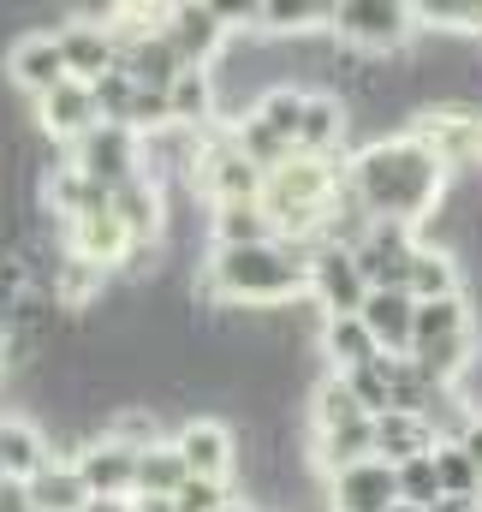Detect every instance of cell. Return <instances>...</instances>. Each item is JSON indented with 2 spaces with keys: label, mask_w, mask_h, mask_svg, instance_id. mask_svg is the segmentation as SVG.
<instances>
[{
  "label": "cell",
  "mask_w": 482,
  "mask_h": 512,
  "mask_svg": "<svg viewBox=\"0 0 482 512\" xmlns=\"http://www.w3.org/2000/svg\"><path fill=\"white\" fill-rule=\"evenodd\" d=\"M447 167L429 143H417L411 131L405 137H369L352 167H346V185L369 209V221H399V227H423L441 203H447Z\"/></svg>",
  "instance_id": "1"
},
{
  "label": "cell",
  "mask_w": 482,
  "mask_h": 512,
  "mask_svg": "<svg viewBox=\"0 0 482 512\" xmlns=\"http://www.w3.org/2000/svg\"><path fill=\"white\" fill-rule=\"evenodd\" d=\"M310 292V251L298 245H244V251H215L203 262V298L215 310H286L292 298Z\"/></svg>",
  "instance_id": "2"
},
{
  "label": "cell",
  "mask_w": 482,
  "mask_h": 512,
  "mask_svg": "<svg viewBox=\"0 0 482 512\" xmlns=\"http://www.w3.org/2000/svg\"><path fill=\"white\" fill-rule=\"evenodd\" d=\"M334 36L363 54H399L417 36V6L405 0H334Z\"/></svg>",
  "instance_id": "3"
},
{
  "label": "cell",
  "mask_w": 482,
  "mask_h": 512,
  "mask_svg": "<svg viewBox=\"0 0 482 512\" xmlns=\"http://www.w3.org/2000/svg\"><path fill=\"white\" fill-rule=\"evenodd\" d=\"M72 167L96 179L102 191H120L131 179H143V137L125 126H96L90 137L72 143Z\"/></svg>",
  "instance_id": "4"
},
{
  "label": "cell",
  "mask_w": 482,
  "mask_h": 512,
  "mask_svg": "<svg viewBox=\"0 0 482 512\" xmlns=\"http://www.w3.org/2000/svg\"><path fill=\"white\" fill-rule=\"evenodd\" d=\"M161 36L179 48V60H185V66H203V72H215V60H221V54H227V42H233V30L221 24L215 0H179V6H167Z\"/></svg>",
  "instance_id": "5"
},
{
  "label": "cell",
  "mask_w": 482,
  "mask_h": 512,
  "mask_svg": "<svg viewBox=\"0 0 482 512\" xmlns=\"http://www.w3.org/2000/svg\"><path fill=\"white\" fill-rule=\"evenodd\" d=\"M310 298H316L322 322H334V316H358L363 298H369V280H363L358 256L340 251V245L310 251Z\"/></svg>",
  "instance_id": "6"
},
{
  "label": "cell",
  "mask_w": 482,
  "mask_h": 512,
  "mask_svg": "<svg viewBox=\"0 0 482 512\" xmlns=\"http://www.w3.org/2000/svg\"><path fill=\"white\" fill-rule=\"evenodd\" d=\"M173 447H179L185 471L203 477V483H227V477L239 471V429L221 423V417H191V423H179Z\"/></svg>",
  "instance_id": "7"
},
{
  "label": "cell",
  "mask_w": 482,
  "mask_h": 512,
  "mask_svg": "<svg viewBox=\"0 0 482 512\" xmlns=\"http://www.w3.org/2000/svg\"><path fill=\"white\" fill-rule=\"evenodd\" d=\"M66 78H72V72H66V54H60V36H54V30H36V36H18V42H12V54H6V84H12V90H24L30 102H42V96H54Z\"/></svg>",
  "instance_id": "8"
},
{
  "label": "cell",
  "mask_w": 482,
  "mask_h": 512,
  "mask_svg": "<svg viewBox=\"0 0 482 512\" xmlns=\"http://www.w3.org/2000/svg\"><path fill=\"white\" fill-rule=\"evenodd\" d=\"M72 465H78V477H84V489L96 495V501H131L137 495V453L114 441V435H96V441H84L78 453H72Z\"/></svg>",
  "instance_id": "9"
},
{
  "label": "cell",
  "mask_w": 482,
  "mask_h": 512,
  "mask_svg": "<svg viewBox=\"0 0 482 512\" xmlns=\"http://www.w3.org/2000/svg\"><path fill=\"white\" fill-rule=\"evenodd\" d=\"M399 507V471L387 459H363L352 471L328 477V512H393Z\"/></svg>",
  "instance_id": "10"
},
{
  "label": "cell",
  "mask_w": 482,
  "mask_h": 512,
  "mask_svg": "<svg viewBox=\"0 0 482 512\" xmlns=\"http://www.w3.org/2000/svg\"><path fill=\"white\" fill-rule=\"evenodd\" d=\"M54 441L42 435L36 417H0V483H36L48 465H54Z\"/></svg>",
  "instance_id": "11"
},
{
  "label": "cell",
  "mask_w": 482,
  "mask_h": 512,
  "mask_svg": "<svg viewBox=\"0 0 482 512\" xmlns=\"http://www.w3.org/2000/svg\"><path fill=\"white\" fill-rule=\"evenodd\" d=\"M36 126L48 131L54 143H78V137H90V131L102 126L96 90H90V84H78V78H66L54 96H42V102H36Z\"/></svg>",
  "instance_id": "12"
},
{
  "label": "cell",
  "mask_w": 482,
  "mask_h": 512,
  "mask_svg": "<svg viewBox=\"0 0 482 512\" xmlns=\"http://www.w3.org/2000/svg\"><path fill=\"white\" fill-rule=\"evenodd\" d=\"M358 316L387 358H411V346H417V298L411 292H369Z\"/></svg>",
  "instance_id": "13"
},
{
  "label": "cell",
  "mask_w": 482,
  "mask_h": 512,
  "mask_svg": "<svg viewBox=\"0 0 482 512\" xmlns=\"http://www.w3.org/2000/svg\"><path fill=\"white\" fill-rule=\"evenodd\" d=\"M346 131H352V108H346L334 90H310V96H304L298 155H316V161H340V149H346Z\"/></svg>",
  "instance_id": "14"
},
{
  "label": "cell",
  "mask_w": 482,
  "mask_h": 512,
  "mask_svg": "<svg viewBox=\"0 0 482 512\" xmlns=\"http://www.w3.org/2000/svg\"><path fill=\"white\" fill-rule=\"evenodd\" d=\"M54 36H60L66 72H72L78 84H96L102 72H114V66H120V48H114L108 24H66V30H54Z\"/></svg>",
  "instance_id": "15"
},
{
  "label": "cell",
  "mask_w": 482,
  "mask_h": 512,
  "mask_svg": "<svg viewBox=\"0 0 482 512\" xmlns=\"http://www.w3.org/2000/svg\"><path fill=\"white\" fill-rule=\"evenodd\" d=\"M120 72H131V84H143V90H173L185 60H179V48L161 30H149V36H137V42L120 48Z\"/></svg>",
  "instance_id": "16"
},
{
  "label": "cell",
  "mask_w": 482,
  "mask_h": 512,
  "mask_svg": "<svg viewBox=\"0 0 482 512\" xmlns=\"http://www.w3.org/2000/svg\"><path fill=\"white\" fill-rule=\"evenodd\" d=\"M167 114L179 131H203L209 120H221V90H215V72L203 66H185L167 90Z\"/></svg>",
  "instance_id": "17"
},
{
  "label": "cell",
  "mask_w": 482,
  "mask_h": 512,
  "mask_svg": "<svg viewBox=\"0 0 482 512\" xmlns=\"http://www.w3.org/2000/svg\"><path fill=\"white\" fill-rule=\"evenodd\" d=\"M322 358H328V376H352L363 364H375L381 358V346H375V334L363 328V316H334V322H322Z\"/></svg>",
  "instance_id": "18"
},
{
  "label": "cell",
  "mask_w": 482,
  "mask_h": 512,
  "mask_svg": "<svg viewBox=\"0 0 482 512\" xmlns=\"http://www.w3.org/2000/svg\"><path fill=\"white\" fill-rule=\"evenodd\" d=\"M435 447H441V435L429 429V417H411V411L375 417V459L405 465V459H423V453H435Z\"/></svg>",
  "instance_id": "19"
},
{
  "label": "cell",
  "mask_w": 482,
  "mask_h": 512,
  "mask_svg": "<svg viewBox=\"0 0 482 512\" xmlns=\"http://www.w3.org/2000/svg\"><path fill=\"white\" fill-rule=\"evenodd\" d=\"M256 30L268 42H304L316 30H334V6H310V0H268L256 12Z\"/></svg>",
  "instance_id": "20"
},
{
  "label": "cell",
  "mask_w": 482,
  "mask_h": 512,
  "mask_svg": "<svg viewBox=\"0 0 482 512\" xmlns=\"http://www.w3.org/2000/svg\"><path fill=\"white\" fill-rule=\"evenodd\" d=\"M24 495H30V507L36 512H84L96 495L84 489V477H78V465L72 459H54L36 483H24Z\"/></svg>",
  "instance_id": "21"
},
{
  "label": "cell",
  "mask_w": 482,
  "mask_h": 512,
  "mask_svg": "<svg viewBox=\"0 0 482 512\" xmlns=\"http://www.w3.org/2000/svg\"><path fill=\"white\" fill-rule=\"evenodd\" d=\"M274 221L262 203H221L215 209V251H244V245H274Z\"/></svg>",
  "instance_id": "22"
},
{
  "label": "cell",
  "mask_w": 482,
  "mask_h": 512,
  "mask_svg": "<svg viewBox=\"0 0 482 512\" xmlns=\"http://www.w3.org/2000/svg\"><path fill=\"white\" fill-rule=\"evenodd\" d=\"M185 483H191V471H185V459H179V447H173V441H155V447H143V453H137V495L173 501ZM137 495H131V501H137Z\"/></svg>",
  "instance_id": "23"
},
{
  "label": "cell",
  "mask_w": 482,
  "mask_h": 512,
  "mask_svg": "<svg viewBox=\"0 0 482 512\" xmlns=\"http://www.w3.org/2000/svg\"><path fill=\"white\" fill-rule=\"evenodd\" d=\"M482 30V0H417V36L465 42Z\"/></svg>",
  "instance_id": "24"
},
{
  "label": "cell",
  "mask_w": 482,
  "mask_h": 512,
  "mask_svg": "<svg viewBox=\"0 0 482 512\" xmlns=\"http://www.w3.org/2000/svg\"><path fill=\"white\" fill-rule=\"evenodd\" d=\"M405 292H411L417 304H435V298H459V256L417 245V256H411V286H405Z\"/></svg>",
  "instance_id": "25"
},
{
  "label": "cell",
  "mask_w": 482,
  "mask_h": 512,
  "mask_svg": "<svg viewBox=\"0 0 482 512\" xmlns=\"http://www.w3.org/2000/svg\"><path fill=\"white\" fill-rule=\"evenodd\" d=\"M352 423H369V411L352 399V387L340 382V376H322L316 393H310V429L328 435V429H352Z\"/></svg>",
  "instance_id": "26"
},
{
  "label": "cell",
  "mask_w": 482,
  "mask_h": 512,
  "mask_svg": "<svg viewBox=\"0 0 482 512\" xmlns=\"http://www.w3.org/2000/svg\"><path fill=\"white\" fill-rule=\"evenodd\" d=\"M435 483H441V501H482V471L459 441L435 447Z\"/></svg>",
  "instance_id": "27"
},
{
  "label": "cell",
  "mask_w": 482,
  "mask_h": 512,
  "mask_svg": "<svg viewBox=\"0 0 482 512\" xmlns=\"http://www.w3.org/2000/svg\"><path fill=\"white\" fill-rule=\"evenodd\" d=\"M453 334H471V304H465V292H459V298L417 304V346H435V340H453ZM417 346H411V352H417Z\"/></svg>",
  "instance_id": "28"
},
{
  "label": "cell",
  "mask_w": 482,
  "mask_h": 512,
  "mask_svg": "<svg viewBox=\"0 0 482 512\" xmlns=\"http://www.w3.org/2000/svg\"><path fill=\"white\" fill-rule=\"evenodd\" d=\"M399 471V501L417 512L441 507V483H435V453H423V459H405V465H393Z\"/></svg>",
  "instance_id": "29"
},
{
  "label": "cell",
  "mask_w": 482,
  "mask_h": 512,
  "mask_svg": "<svg viewBox=\"0 0 482 512\" xmlns=\"http://www.w3.org/2000/svg\"><path fill=\"white\" fill-rule=\"evenodd\" d=\"M90 90H96L102 126H125V120H131V102H137V84H131V72H120V66H114V72H102Z\"/></svg>",
  "instance_id": "30"
},
{
  "label": "cell",
  "mask_w": 482,
  "mask_h": 512,
  "mask_svg": "<svg viewBox=\"0 0 482 512\" xmlns=\"http://www.w3.org/2000/svg\"><path fill=\"white\" fill-rule=\"evenodd\" d=\"M173 507L179 512H227V507H239V501H233L227 483H203V477H191V483L173 495Z\"/></svg>",
  "instance_id": "31"
},
{
  "label": "cell",
  "mask_w": 482,
  "mask_h": 512,
  "mask_svg": "<svg viewBox=\"0 0 482 512\" xmlns=\"http://www.w3.org/2000/svg\"><path fill=\"white\" fill-rule=\"evenodd\" d=\"M459 447H465V453L477 459V471H482V417H471V423H465V435H459Z\"/></svg>",
  "instance_id": "32"
},
{
  "label": "cell",
  "mask_w": 482,
  "mask_h": 512,
  "mask_svg": "<svg viewBox=\"0 0 482 512\" xmlns=\"http://www.w3.org/2000/svg\"><path fill=\"white\" fill-rule=\"evenodd\" d=\"M131 512H179V507H173V501H155V495H137Z\"/></svg>",
  "instance_id": "33"
},
{
  "label": "cell",
  "mask_w": 482,
  "mask_h": 512,
  "mask_svg": "<svg viewBox=\"0 0 482 512\" xmlns=\"http://www.w3.org/2000/svg\"><path fill=\"white\" fill-rule=\"evenodd\" d=\"M429 512H482V501H441V507H429Z\"/></svg>",
  "instance_id": "34"
},
{
  "label": "cell",
  "mask_w": 482,
  "mask_h": 512,
  "mask_svg": "<svg viewBox=\"0 0 482 512\" xmlns=\"http://www.w3.org/2000/svg\"><path fill=\"white\" fill-rule=\"evenodd\" d=\"M84 512H131V501H90Z\"/></svg>",
  "instance_id": "35"
},
{
  "label": "cell",
  "mask_w": 482,
  "mask_h": 512,
  "mask_svg": "<svg viewBox=\"0 0 482 512\" xmlns=\"http://www.w3.org/2000/svg\"><path fill=\"white\" fill-rule=\"evenodd\" d=\"M6 358H12V340H6V328H0V370H6Z\"/></svg>",
  "instance_id": "36"
},
{
  "label": "cell",
  "mask_w": 482,
  "mask_h": 512,
  "mask_svg": "<svg viewBox=\"0 0 482 512\" xmlns=\"http://www.w3.org/2000/svg\"><path fill=\"white\" fill-rule=\"evenodd\" d=\"M227 512H250V501H239V507H227Z\"/></svg>",
  "instance_id": "37"
},
{
  "label": "cell",
  "mask_w": 482,
  "mask_h": 512,
  "mask_svg": "<svg viewBox=\"0 0 482 512\" xmlns=\"http://www.w3.org/2000/svg\"><path fill=\"white\" fill-rule=\"evenodd\" d=\"M477 167H482V131H477Z\"/></svg>",
  "instance_id": "38"
},
{
  "label": "cell",
  "mask_w": 482,
  "mask_h": 512,
  "mask_svg": "<svg viewBox=\"0 0 482 512\" xmlns=\"http://www.w3.org/2000/svg\"><path fill=\"white\" fill-rule=\"evenodd\" d=\"M393 512H417V507H405V501H399V507H393Z\"/></svg>",
  "instance_id": "39"
}]
</instances>
